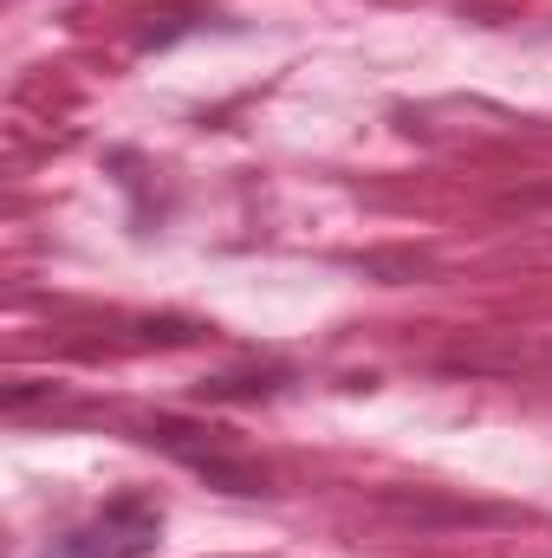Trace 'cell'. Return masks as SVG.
Returning <instances> with one entry per match:
<instances>
[{"mask_svg": "<svg viewBox=\"0 0 552 558\" xmlns=\"http://www.w3.org/2000/svg\"><path fill=\"white\" fill-rule=\"evenodd\" d=\"M143 441L149 448H163V454H176L182 468H195L208 487H221V494H241V500H254V494H267V474L254 468V461H241L215 428H202V422H182V416H156L143 428Z\"/></svg>", "mask_w": 552, "mask_h": 558, "instance_id": "obj_1", "label": "cell"}, {"mask_svg": "<svg viewBox=\"0 0 552 558\" xmlns=\"http://www.w3.org/2000/svg\"><path fill=\"white\" fill-rule=\"evenodd\" d=\"M292 384V371L279 364H261V371H228V377H208L202 384V403H267Z\"/></svg>", "mask_w": 552, "mask_h": 558, "instance_id": "obj_4", "label": "cell"}, {"mask_svg": "<svg viewBox=\"0 0 552 558\" xmlns=\"http://www.w3.org/2000/svg\"><path fill=\"white\" fill-rule=\"evenodd\" d=\"M156 539H163V513H156V500H143V494H118V500H105L85 526H72L52 553L59 558H149L156 553Z\"/></svg>", "mask_w": 552, "mask_h": 558, "instance_id": "obj_2", "label": "cell"}, {"mask_svg": "<svg viewBox=\"0 0 552 558\" xmlns=\"http://www.w3.org/2000/svg\"><path fill=\"white\" fill-rule=\"evenodd\" d=\"M377 507L391 520H410V526H475V520H494L488 507H461V500H435V494H404V487H384Z\"/></svg>", "mask_w": 552, "mask_h": 558, "instance_id": "obj_3", "label": "cell"}, {"mask_svg": "<svg viewBox=\"0 0 552 558\" xmlns=\"http://www.w3.org/2000/svg\"><path fill=\"white\" fill-rule=\"evenodd\" d=\"M189 26H195V13H189V7H169V13H149V26L137 33V46H143V52H149V46H169V39H182Z\"/></svg>", "mask_w": 552, "mask_h": 558, "instance_id": "obj_5", "label": "cell"}]
</instances>
